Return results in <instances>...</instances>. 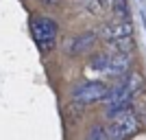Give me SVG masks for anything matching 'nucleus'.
I'll list each match as a JSON object with an SVG mask.
<instances>
[{"label": "nucleus", "mask_w": 146, "mask_h": 140, "mask_svg": "<svg viewBox=\"0 0 146 140\" xmlns=\"http://www.w3.org/2000/svg\"><path fill=\"white\" fill-rule=\"evenodd\" d=\"M146 90V81L137 70H131L127 77L116 81V85L109 90V94L105 96L103 101V110H105V116L111 118L116 116L118 112H124V110H131L133 103L144 94Z\"/></svg>", "instance_id": "nucleus-1"}, {"label": "nucleus", "mask_w": 146, "mask_h": 140, "mask_svg": "<svg viewBox=\"0 0 146 140\" xmlns=\"http://www.w3.org/2000/svg\"><path fill=\"white\" fill-rule=\"evenodd\" d=\"M98 40H103L111 50L133 53L135 50V31L129 20H109L98 31Z\"/></svg>", "instance_id": "nucleus-2"}, {"label": "nucleus", "mask_w": 146, "mask_h": 140, "mask_svg": "<svg viewBox=\"0 0 146 140\" xmlns=\"http://www.w3.org/2000/svg\"><path fill=\"white\" fill-rule=\"evenodd\" d=\"M31 35L35 40V44L39 46L42 53H50L57 44V35H59V26L52 18L48 15H33L29 22Z\"/></svg>", "instance_id": "nucleus-3"}, {"label": "nucleus", "mask_w": 146, "mask_h": 140, "mask_svg": "<svg viewBox=\"0 0 146 140\" xmlns=\"http://www.w3.org/2000/svg\"><path fill=\"white\" fill-rule=\"evenodd\" d=\"M140 118L135 114V110H124V112H118L116 116H111L109 123H107V136L109 140H129L133 138L137 131H140Z\"/></svg>", "instance_id": "nucleus-4"}, {"label": "nucleus", "mask_w": 146, "mask_h": 140, "mask_svg": "<svg viewBox=\"0 0 146 140\" xmlns=\"http://www.w3.org/2000/svg\"><path fill=\"white\" fill-rule=\"evenodd\" d=\"M109 85L105 81H85V83L76 85L72 90V98L81 105H94V103H103L105 96L109 94Z\"/></svg>", "instance_id": "nucleus-5"}, {"label": "nucleus", "mask_w": 146, "mask_h": 140, "mask_svg": "<svg viewBox=\"0 0 146 140\" xmlns=\"http://www.w3.org/2000/svg\"><path fill=\"white\" fill-rule=\"evenodd\" d=\"M96 44H98V33H94V31H83V33H79V35H74L72 40H68L66 53L70 57L92 55V50H94Z\"/></svg>", "instance_id": "nucleus-6"}, {"label": "nucleus", "mask_w": 146, "mask_h": 140, "mask_svg": "<svg viewBox=\"0 0 146 140\" xmlns=\"http://www.w3.org/2000/svg\"><path fill=\"white\" fill-rule=\"evenodd\" d=\"M109 61H111V50H98V53H94V55L90 57L87 68H90L92 72L107 77V72H109Z\"/></svg>", "instance_id": "nucleus-7"}, {"label": "nucleus", "mask_w": 146, "mask_h": 140, "mask_svg": "<svg viewBox=\"0 0 146 140\" xmlns=\"http://www.w3.org/2000/svg\"><path fill=\"white\" fill-rule=\"evenodd\" d=\"M111 15L113 20H129L131 15V7H129V0H111Z\"/></svg>", "instance_id": "nucleus-8"}, {"label": "nucleus", "mask_w": 146, "mask_h": 140, "mask_svg": "<svg viewBox=\"0 0 146 140\" xmlns=\"http://www.w3.org/2000/svg\"><path fill=\"white\" fill-rule=\"evenodd\" d=\"M79 2L87 13H92V15H98V13L105 11V0H79Z\"/></svg>", "instance_id": "nucleus-9"}, {"label": "nucleus", "mask_w": 146, "mask_h": 140, "mask_svg": "<svg viewBox=\"0 0 146 140\" xmlns=\"http://www.w3.org/2000/svg\"><path fill=\"white\" fill-rule=\"evenodd\" d=\"M87 140H109V136H107V129L103 127V125H94L90 131V136H87Z\"/></svg>", "instance_id": "nucleus-10"}, {"label": "nucleus", "mask_w": 146, "mask_h": 140, "mask_svg": "<svg viewBox=\"0 0 146 140\" xmlns=\"http://www.w3.org/2000/svg\"><path fill=\"white\" fill-rule=\"evenodd\" d=\"M44 7H59L61 5V0H39Z\"/></svg>", "instance_id": "nucleus-11"}]
</instances>
